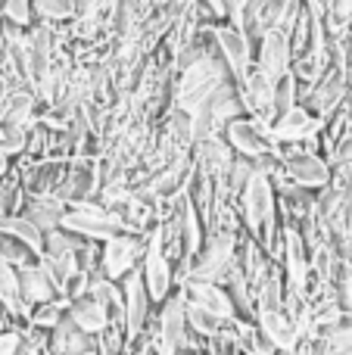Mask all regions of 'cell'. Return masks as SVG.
Here are the masks:
<instances>
[{
	"instance_id": "obj_1",
	"label": "cell",
	"mask_w": 352,
	"mask_h": 355,
	"mask_svg": "<svg viewBox=\"0 0 352 355\" xmlns=\"http://www.w3.org/2000/svg\"><path fill=\"white\" fill-rule=\"evenodd\" d=\"M237 237L240 234H231V231H209L206 240L200 243L197 256L187 262L184 268V281H209V284H222L225 275H228L231 262L237 256Z\"/></svg>"
},
{
	"instance_id": "obj_2",
	"label": "cell",
	"mask_w": 352,
	"mask_h": 355,
	"mask_svg": "<svg viewBox=\"0 0 352 355\" xmlns=\"http://www.w3.org/2000/svg\"><path fill=\"white\" fill-rule=\"evenodd\" d=\"M141 277H143V287H147L150 302H166L172 296V262H168L166 250H162V231L159 225L147 234V246H143V259H141Z\"/></svg>"
},
{
	"instance_id": "obj_3",
	"label": "cell",
	"mask_w": 352,
	"mask_h": 355,
	"mask_svg": "<svg viewBox=\"0 0 352 355\" xmlns=\"http://www.w3.org/2000/svg\"><path fill=\"white\" fill-rule=\"evenodd\" d=\"M143 246H147V237H137V234H118V237L106 240L100 246V275L106 281L118 284L125 275H131L141 265Z\"/></svg>"
},
{
	"instance_id": "obj_4",
	"label": "cell",
	"mask_w": 352,
	"mask_h": 355,
	"mask_svg": "<svg viewBox=\"0 0 352 355\" xmlns=\"http://www.w3.org/2000/svg\"><path fill=\"white\" fill-rule=\"evenodd\" d=\"M187 318H184V293H172L159 309V321H156V337L153 352L156 355H178L187 346Z\"/></svg>"
},
{
	"instance_id": "obj_5",
	"label": "cell",
	"mask_w": 352,
	"mask_h": 355,
	"mask_svg": "<svg viewBox=\"0 0 352 355\" xmlns=\"http://www.w3.org/2000/svg\"><path fill=\"white\" fill-rule=\"evenodd\" d=\"M225 135V144L231 147V153L234 156H243V159H262L265 153H272V135H268V128L262 122H256V119H234V122H228L222 128Z\"/></svg>"
},
{
	"instance_id": "obj_6",
	"label": "cell",
	"mask_w": 352,
	"mask_h": 355,
	"mask_svg": "<svg viewBox=\"0 0 352 355\" xmlns=\"http://www.w3.org/2000/svg\"><path fill=\"white\" fill-rule=\"evenodd\" d=\"M122 302H125V340L128 343H134V340H141L143 327H147L150 321V296H147V287H143V277H141V265H137L131 275H125L122 281Z\"/></svg>"
},
{
	"instance_id": "obj_7",
	"label": "cell",
	"mask_w": 352,
	"mask_h": 355,
	"mask_svg": "<svg viewBox=\"0 0 352 355\" xmlns=\"http://www.w3.org/2000/svg\"><path fill=\"white\" fill-rule=\"evenodd\" d=\"M212 44H215L218 60L225 62V69L231 72L234 81L253 66V62H249L253 47H249V41L243 37V31L234 28V25H212Z\"/></svg>"
},
{
	"instance_id": "obj_8",
	"label": "cell",
	"mask_w": 352,
	"mask_h": 355,
	"mask_svg": "<svg viewBox=\"0 0 352 355\" xmlns=\"http://www.w3.org/2000/svg\"><path fill=\"white\" fill-rule=\"evenodd\" d=\"M281 172L290 178L293 187L303 190H324L331 184V162L318 153H290L281 159Z\"/></svg>"
},
{
	"instance_id": "obj_9",
	"label": "cell",
	"mask_w": 352,
	"mask_h": 355,
	"mask_svg": "<svg viewBox=\"0 0 352 355\" xmlns=\"http://www.w3.org/2000/svg\"><path fill=\"white\" fill-rule=\"evenodd\" d=\"M256 69L272 81L290 75L293 50H290V41H287L284 31H265V35L259 37V44H256Z\"/></svg>"
},
{
	"instance_id": "obj_10",
	"label": "cell",
	"mask_w": 352,
	"mask_h": 355,
	"mask_svg": "<svg viewBox=\"0 0 352 355\" xmlns=\"http://www.w3.org/2000/svg\"><path fill=\"white\" fill-rule=\"evenodd\" d=\"M181 293H184L187 302L200 306L203 312H209L212 318L222 321V324H231V321H237L234 306H231L225 287H218V284H209V281H184V284H181Z\"/></svg>"
},
{
	"instance_id": "obj_11",
	"label": "cell",
	"mask_w": 352,
	"mask_h": 355,
	"mask_svg": "<svg viewBox=\"0 0 352 355\" xmlns=\"http://www.w3.org/2000/svg\"><path fill=\"white\" fill-rule=\"evenodd\" d=\"M322 125H324L322 119L312 116L306 106L297 103L281 122H274L268 128V135H272V144H299V141H309V137L322 135Z\"/></svg>"
},
{
	"instance_id": "obj_12",
	"label": "cell",
	"mask_w": 352,
	"mask_h": 355,
	"mask_svg": "<svg viewBox=\"0 0 352 355\" xmlns=\"http://www.w3.org/2000/svg\"><path fill=\"white\" fill-rule=\"evenodd\" d=\"M256 321H259L262 340H265L274 352H293L297 349L299 331H297V324L287 318L284 309H281V312H259L256 315Z\"/></svg>"
},
{
	"instance_id": "obj_13",
	"label": "cell",
	"mask_w": 352,
	"mask_h": 355,
	"mask_svg": "<svg viewBox=\"0 0 352 355\" xmlns=\"http://www.w3.org/2000/svg\"><path fill=\"white\" fill-rule=\"evenodd\" d=\"M19 215L28 218L41 234H47V231H56V227L62 225L66 202H60L56 196H25V206Z\"/></svg>"
},
{
	"instance_id": "obj_14",
	"label": "cell",
	"mask_w": 352,
	"mask_h": 355,
	"mask_svg": "<svg viewBox=\"0 0 352 355\" xmlns=\"http://www.w3.org/2000/svg\"><path fill=\"white\" fill-rule=\"evenodd\" d=\"M66 318L72 321L75 327H78L81 334H87V337H100V334L109 327V318H106V309L100 306L94 296H81V300L69 302L66 309Z\"/></svg>"
},
{
	"instance_id": "obj_15",
	"label": "cell",
	"mask_w": 352,
	"mask_h": 355,
	"mask_svg": "<svg viewBox=\"0 0 352 355\" xmlns=\"http://www.w3.org/2000/svg\"><path fill=\"white\" fill-rule=\"evenodd\" d=\"M19 296H22V302L28 309L35 306H44V302H53L56 290L53 284H50V277L41 271V265H25V268H19Z\"/></svg>"
},
{
	"instance_id": "obj_16",
	"label": "cell",
	"mask_w": 352,
	"mask_h": 355,
	"mask_svg": "<svg viewBox=\"0 0 352 355\" xmlns=\"http://www.w3.org/2000/svg\"><path fill=\"white\" fill-rule=\"evenodd\" d=\"M0 231L10 234V237H16L22 246H28L31 252H35L37 259H41L44 252V234L37 231L35 225H31L28 218H22V215H12V218H3L0 221Z\"/></svg>"
},
{
	"instance_id": "obj_17",
	"label": "cell",
	"mask_w": 352,
	"mask_h": 355,
	"mask_svg": "<svg viewBox=\"0 0 352 355\" xmlns=\"http://www.w3.org/2000/svg\"><path fill=\"white\" fill-rule=\"evenodd\" d=\"M297 78L290 75H284V78L274 81V94H272V116H268V128H272L274 122H281V119L287 116V112L297 106Z\"/></svg>"
},
{
	"instance_id": "obj_18",
	"label": "cell",
	"mask_w": 352,
	"mask_h": 355,
	"mask_svg": "<svg viewBox=\"0 0 352 355\" xmlns=\"http://www.w3.org/2000/svg\"><path fill=\"white\" fill-rule=\"evenodd\" d=\"M184 318H187V331H193L203 340H215L218 334L225 331L222 321L212 318L209 312H203L200 306H193V302H187V300H184Z\"/></svg>"
},
{
	"instance_id": "obj_19",
	"label": "cell",
	"mask_w": 352,
	"mask_h": 355,
	"mask_svg": "<svg viewBox=\"0 0 352 355\" xmlns=\"http://www.w3.org/2000/svg\"><path fill=\"white\" fill-rule=\"evenodd\" d=\"M66 309H69V300H53V302H44V306H35L28 315V324L35 331H53L66 318Z\"/></svg>"
},
{
	"instance_id": "obj_20",
	"label": "cell",
	"mask_w": 352,
	"mask_h": 355,
	"mask_svg": "<svg viewBox=\"0 0 352 355\" xmlns=\"http://www.w3.org/2000/svg\"><path fill=\"white\" fill-rule=\"evenodd\" d=\"M31 12L41 19L44 25L47 22H66V19L75 16L72 0H31Z\"/></svg>"
},
{
	"instance_id": "obj_21",
	"label": "cell",
	"mask_w": 352,
	"mask_h": 355,
	"mask_svg": "<svg viewBox=\"0 0 352 355\" xmlns=\"http://www.w3.org/2000/svg\"><path fill=\"white\" fill-rule=\"evenodd\" d=\"M0 259L3 262H10L12 268H25V265H35L37 262V256L28 250V246H22L16 237H10V234H3L0 231Z\"/></svg>"
},
{
	"instance_id": "obj_22",
	"label": "cell",
	"mask_w": 352,
	"mask_h": 355,
	"mask_svg": "<svg viewBox=\"0 0 352 355\" xmlns=\"http://www.w3.org/2000/svg\"><path fill=\"white\" fill-rule=\"evenodd\" d=\"M0 19H6L16 28H28L35 22V12H31V0H0Z\"/></svg>"
},
{
	"instance_id": "obj_23",
	"label": "cell",
	"mask_w": 352,
	"mask_h": 355,
	"mask_svg": "<svg viewBox=\"0 0 352 355\" xmlns=\"http://www.w3.org/2000/svg\"><path fill=\"white\" fill-rule=\"evenodd\" d=\"M25 141H28V131L25 128L10 125V122H0V147H3L10 156L25 153Z\"/></svg>"
},
{
	"instance_id": "obj_24",
	"label": "cell",
	"mask_w": 352,
	"mask_h": 355,
	"mask_svg": "<svg viewBox=\"0 0 352 355\" xmlns=\"http://www.w3.org/2000/svg\"><path fill=\"white\" fill-rule=\"evenodd\" d=\"M112 3H116V0H72V6H75V16H78V19L112 16Z\"/></svg>"
},
{
	"instance_id": "obj_25",
	"label": "cell",
	"mask_w": 352,
	"mask_h": 355,
	"mask_svg": "<svg viewBox=\"0 0 352 355\" xmlns=\"http://www.w3.org/2000/svg\"><path fill=\"white\" fill-rule=\"evenodd\" d=\"M19 346H22V334L6 327V331L0 334V355H16Z\"/></svg>"
},
{
	"instance_id": "obj_26",
	"label": "cell",
	"mask_w": 352,
	"mask_h": 355,
	"mask_svg": "<svg viewBox=\"0 0 352 355\" xmlns=\"http://www.w3.org/2000/svg\"><path fill=\"white\" fill-rule=\"evenodd\" d=\"M193 3L200 6V12H206V16H212V19H228L225 0H193Z\"/></svg>"
},
{
	"instance_id": "obj_27",
	"label": "cell",
	"mask_w": 352,
	"mask_h": 355,
	"mask_svg": "<svg viewBox=\"0 0 352 355\" xmlns=\"http://www.w3.org/2000/svg\"><path fill=\"white\" fill-rule=\"evenodd\" d=\"M10 172H12V156L0 147V178H10Z\"/></svg>"
},
{
	"instance_id": "obj_28",
	"label": "cell",
	"mask_w": 352,
	"mask_h": 355,
	"mask_svg": "<svg viewBox=\"0 0 352 355\" xmlns=\"http://www.w3.org/2000/svg\"><path fill=\"white\" fill-rule=\"evenodd\" d=\"M6 324H10V315H6V312H3V306H0V334L6 331Z\"/></svg>"
},
{
	"instance_id": "obj_29",
	"label": "cell",
	"mask_w": 352,
	"mask_h": 355,
	"mask_svg": "<svg viewBox=\"0 0 352 355\" xmlns=\"http://www.w3.org/2000/svg\"><path fill=\"white\" fill-rule=\"evenodd\" d=\"M81 355H100V349H87V352H81Z\"/></svg>"
},
{
	"instance_id": "obj_30",
	"label": "cell",
	"mask_w": 352,
	"mask_h": 355,
	"mask_svg": "<svg viewBox=\"0 0 352 355\" xmlns=\"http://www.w3.org/2000/svg\"><path fill=\"white\" fill-rule=\"evenodd\" d=\"M240 355H265V352H240Z\"/></svg>"
}]
</instances>
